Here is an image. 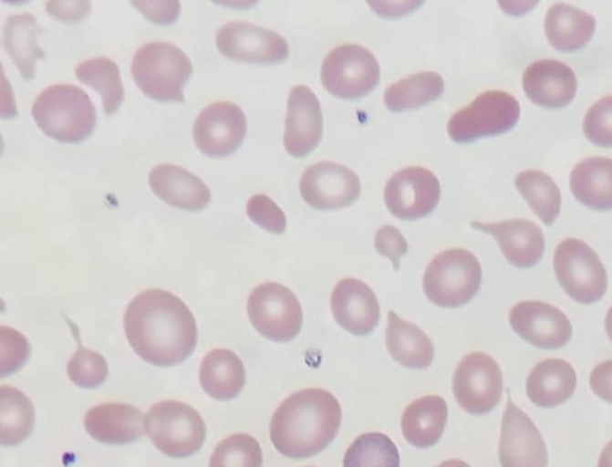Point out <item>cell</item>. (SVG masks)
<instances>
[{
    "label": "cell",
    "mask_w": 612,
    "mask_h": 467,
    "mask_svg": "<svg viewBox=\"0 0 612 467\" xmlns=\"http://www.w3.org/2000/svg\"><path fill=\"white\" fill-rule=\"evenodd\" d=\"M452 389L457 403L466 412H490L503 393V376L497 362L482 352L466 355L455 369Z\"/></svg>",
    "instance_id": "obj_11"
},
{
    "label": "cell",
    "mask_w": 612,
    "mask_h": 467,
    "mask_svg": "<svg viewBox=\"0 0 612 467\" xmlns=\"http://www.w3.org/2000/svg\"><path fill=\"white\" fill-rule=\"evenodd\" d=\"M556 278L565 292L575 301L592 304L606 293V269L596 252L585 242L567 238L555 252Z\"/></svg>",
    "instance_id": "obj_8"
},
{
    "label": "cell",
    "mask_w": 612,
    "mask_h": 467,
    "mask_svg": "<svg viewBox=\"0 0 612 467\" xmlns=\"http://www.w3.org/2000/svg\"><path fill=\"white\" fill-rule=\"evenodd\" d=\"M84 427L96 441L123 444L140 439L144 432V416L136 407L108 402L91 408L85 415Z\"/></svg>",
    "instance_id": "obj_22"
},
{
    "label": "cell",
    "mask_w": 612,
    "mask_h": 467,
    "mask_svg": "<svg viewBox=\"0 0 612 467\" xmlns=\"http://www.w3.org/2000/svg\"><path fill=\"white\" fill-rule=\"evenodd\" d=\"M375 248L379 254L392 262L398 270L400 258L406 254L409 246L399 230L392 225H382L375 235Z\"/></svg>",
    "instance_id": "obj_41"
},
{
    "label": "cell",
    "mask_w": 612,
    "mask_h": 467,
    "mask_svg": "<svg viewBox=\"0 0 612 467\" xmlns=\"http://www.w3.org/2000/svg\"><path fill=\"white\" fill-rule=\"evenodd\" d=\"M448 418V407L443 398L427 395L406 407L401 417L404 438L418 448H429L441 437Z\"/></svg>",
    "instance_id": "obj_25"
},
{
    "label": "cell",
    "mask_w": 612,
    "mask_h": 467,
    "mask_svg": "<svg viewBox=\"0 0 612 467\" xmlns=\"http://www.w3.org/2000/svg\"><path fill=\"white\" fill-rule=\"evenodd\" d=\"M192 71L186 54L178 47L156 41L135 52L132 77L140 89L159 101H183V88Z\"/></svg>",
    "instance_id": "obj_4"
},
{
    "label": "cell",
    "mask_w": 612,
    "mask_h": 467,
    "mask_svg": "<svg viewBox=\"0 0 612 467\" xmlns=\"http://www.w3.org/2000/svg\"><path fill=\"white\" fill-rule=\"evenodd\" d=\"M30 346L18 331L1 327V377L16 371L28 358Z\"/></svg>",
    "instance_id": "obj_40"
},
{
    "label": "cell",
    "mask_w": 612,
    "mask_h": 467,
    "mask_svg": "<svg viewBox=\"0 0 612 467\" xmlns=\"http://www.w3.org/2000/svg\"><path fill=\"white\" fill-rule=\"evenodd\" d=\"M248 217L269 233L280 234L285 231L286 217L281 208L267 195L258 193L247 202Z\"/></svg>",
    "instance_id": "obj_39"
},
{
    "label": "cell",
    "mask_w": 612,
    "mask_h": 467,
    "mask_svg": "<svg viewBox=\"0 0 612 467\" xmlns=\"http://www.w3.org/2000/svg\"><path fill=\"white\" fill-rule=\"evenodd\" d=\"M514 183L534 213L545 225H552L560 213L561 193L553 179L538 170L520 172Z\"/></svg>",
    "instance_id": "obj_34"
},
{
    "label": "cell",
    "mask_w": 612,
    "mask_h": 467,
    "mask_svg": "<svg viewBox=\"0 0 612 467\" xmlns=\"http://www.w3.org/2000/svg\"><path fill=\"white\" fill-rule=\"evenodd\" d=\"M144 429L155 447L171 457L194 454L206 436L200 414L192 407L175 400L154 404L144 417Z\"/></svg>",
    "instance_id": "obj_6"
},
{
    "label": "cell",
    "mask_w": 612,
    "mask_h": 467,
    "mask_svg": "<svg viewBox=\"0 0 612 467\" xmlns=\"http://www.w3.org/2000/svg\"><path fill=\"white\" fill-rule=\"evenodd\" d=\"M343 467H399V451L387 435L364 433L348 446Z\"/></svg>",
    "instance_id": "obj_35"
},
{
    "label": "cell",
    "mask_w": 612,
    "mask_h": 467,
    "mask_svg": "<svg viewBox=\"0 0 612 467\" xmlns=\"http://www.w3.org/2000/svg\"><path fill=\"white\" fill-rule=\"evenodd\" d=\"M247 313L256 331L275 342L294 339L303 324V312L296 296L276 282L261 284L251 292Z\"/></svg>",
    "instance_id": "obj_9"
},
{
    "label": "cell",
    "mask_w": 612,
    "mask_h": 467,
    "mask_svg": "<svg viewBox=\"0 0 612 467\" xmlns=\"http://www.w3.org/2000/svg\"><path fill=\"white\" fill-rule=\"evenodd\" d=\"M123 321L130 345L151 365H178L195 348V319L188 306L168 291L149 289L137 295Z\"/></svg>",
    "instance_id": "obj_1"
},
{
    "label": "cell",
    "mask_w": 612,
    "mask_h": 467,
    "mask_svg": "<svg viewBox=\"0 0 612 467\" xmlns=\"http://www.w3.org/2000/svg\"><path fill=\"white\" fill-rule=\"evenodd\" d=\"M263 453L259 442L246 433L223 439L214 449L209 467H262Z\"/></svg>",
    "instance_id": "obj_36"
},
{
    "label": "cell",
    "mask_w": 612,
    "mask_h": 467,
    "mask_svg": "<svg viewBox=\"0 0 612 467\" xmlns=\"http://www.w3.org/2000/svg\"><path fill=\"white\" fill-rule=\"evenodd\" d=\"M202 389L217 400L235 398L245 384V368L239 357L225 348H216L203 358L199 372Z\"/></svg>",
    "instance_id": "obj_26"
},
{
    "label": "cell",
    "mask_w": 612,
    "mask_h": 467,
    "mask_svg": "<svg viewBox=\"0 0 612 467\" xmlns=\"http://www.w3.org/2000/svg\"><path fill=\"white\" fill-rule=\"evenodd\" d=\"M482 282L481 265L470 251L451 248L438 254L423 276L427 298L441 307H458L468 303Z\"/></svg>",
    "instance_id": "obj_5"
},
{
    "label": "cell",
    "mask_w": 612,
    "mask_h": 467,
    "mask_svg": "<svg viewBox=\"0 0 612 467\" xmlns=\"http://www.w3.org/2000/svg\"><path fill=\"white\" fill-rule=\"evenodd\" d=\"M443 89L444 81L440 74L420 72L389 85L384 93V103L393 112L417 109L437 99Z\"/></svg>",
    "instance_id": "obj_31"
},
{
    "label": "cell",
    "mask_w": 612,
    "mask_h": 467,
    "mask_svg": "<svg viewBox=\"0 0 612 467\" xmlns=\"http://www.w3.org/2000/svg\"><path fill=\"white\" fill-rule=\"evenodd\" d=\"M509 321L521 337L544 349L564 347L572 335L567 317L559 308L541 301H524L513 306Z\"/></svg>",
    "instance_id": "obj_17"
},
{
    "label": "cell",
    "mask_w": 612,
    "mask_h": 467,
    "mask_svg": "<svg viewBox=\"0 0 612 467\" xmlns=\"http://www.w3.org/2000/svg\"><path fill=\"white\" fill-rule=\"evenodd\" d=\"M596 29L595 17L565 3L553 5L545 18L549 43L560 51H575L585 47Z\"/></svg>",
    "instance_id": "obj_27"
},
{
    "label": "cell",
    "mask_w": 612,
    "mask_h": 467,
    "mask_svg": "<svg viewBox=\"0 0 612 467\" xmlns=\"http://www.w3.org/2000/svg\"><path fill=\"white\" fill-rule=\"evenodd\" d=\"M519 115L520 106L513 96L489 90L456 111L449 119L447 130L453 141L467 143L508 131L515 126Z\"/></svg>",
    "instance_id": "obj_7"
},
{
    "label": "cell",
    "mask_w": 612,
    "mask_h": 467,
    "mask_svg": "<svg viewBox=\"0 0 612 467\" xmlns=\"http://www.w3.org/2000/svg\"><path fill=\"white\" fill-rule=\"evenodd\" d=\"M35 411L30 400L19 389L10 386L0 388V443L13 446L31 433Z\"/></svg>",
    "instance_id": "obj_32"
},
{
    "label": "cell",
    "mask_w": 612,
    "mask_h": 467,
    "mask_svg": "<svg viewBox=\"0 0 612 467\" xmlns=\"http://www.w3.org/2000/svg\"><path fill=\"white\" fill-rule=\"evenodd\" d=\"M610 371L611 362L607 361L597 366L590 377V384L594 390L603 398L607 388L610 390Z\"/></svg>",
    "instance_id": "obj_44"
},
{
    "label": "cell",
    "mask_w": 612,
    "mask_h": 467,
    "mask_svg": "<svg viewBox=\"0 0 612 467\" xmlns=\"http://www.w3.org/2000/svg\"><path fill=\"white\" fill-rule=\"evenodd\" d=\"M153 192L171 206L190 212L203 209L211 192L204 182L189 171L173 164H159L149 174Z\"/></svg>",
    "instance_id": "obj_23"
},
{
    "label": "cell",
    "mask_w": 612,
    "mask_h": 467,
    "mask_svg": "<svg viewBox=\"0 0 612 467\" xmlns=\"http://www.w3.org/2000/svg\"><path fill=\"white\" fill-rule=\"evenodd\" d=\"M441 196L440 182L429 170L411 166L399 170L388 181L384 201L388 210L402 220H416L430 213Z\"/></svg>",
    "instance_id": "obj_14"
},
{
    "label": "cell",
    "mask_w": 612,
    "mask_h": 467,
    "mask_svg": "<svg viewBox=\"0 0 612 467\" xmlns=\"http://www.w3.org/2000/svg\"><path fill=\"white\" fill-rule=\"evenodd\" d=\"M472 226L492 234L497 240L506 260L515 267H532L543 257L544 234L537 224L529 220L512 219L501 223L472 222Z\"/></svg>",
    "instance_id": "obj_20"
},
{
    "label": "cell",
    "mask_w": 612,
    "mask_h": 467,
    "mask_svg": "<svg viewBox=\"0 0 612 467\" xmlns=\"http://www.w3.org/2000/svg\"><path fill=\"white\" fill-rule=\"evenodd\" d=\"M300 193L304 201L317 210L344 208L354 203L360 194L356 173L334 161H319L303 172Z\"/></svg>",
    "instance_id": "obj_15"
},
{
    "label": "cell",
    "mask_w": 612,
    "mask_h": 467,
    "mask_svg": "<svg viewBox=\"0 0 612 467\" xmlns=\"http://www.w3.org/2000/svg\"><path fill=\"white\" fill-rule=\"evenodd\" d=\"M576 386V372L567 361L547 358L530 372L526 379V393L538 407L553 408L567 400Z\"/></svg>",
    "instance_id": "obj_24"
},
{
    "label": "cell",
    "mask_w": 612,
    "mask_h": 467,
    "mask_svg": "<svg viewBox=\"0 0 612 467\" xmlns=\"http://www.w3.org/2000/svg\"><path fill=\"white\" fill-rule=\"evenodd\" d=\"M611 160L589 157L578 162L570 174V189L584 205L594 210L611 208Z\"/></svg>",
    "instance_id": "obj_29"
},
{
    "label": "cell",
    "mask_w": 612,
    "mask_h": 467,
    "mask_svg": "<svg viewBox=\"0 0 612 467\" xmlns=\"http://www.w3.org/2000/svg\"><path fill=\"white\" fill-rule=\"evenodd\" d=\"M32 115L47 135L61 142H80L96 125L90 99L71 84H57L42 91L33 104Z\"/></svg>",
    "instance_id": "obj_3"
},
{
    "label": "cell",
    "mask_w": 612,
    "mask_h": 467,
    "mask_svg": "<svg viewBox=\"0 0 612 467\" xmlns=\"http://www.w3.org/2000/svg\"><path fill=\"white\" fill-rule=\"evenodd\" d=\"M386 344L391 358L409 368H425L434 357L430 337L416 325L401 319L393 311L388 314Z\"/></svg>",
    "instance_id": "obj_28"
},
{
    "label": "cell",
    "mask_w": 612,
    "mask_h": 467,
    "mask_svg": "<svg viewBox=\"0 0 612 467\" xmlns=\"http://www.w3.org/2000/svg\"><path fill=\"white\" fill-rule=\"evenodd\" d=\"M75 74L79 81L99 93L106 115L118 110L124 90L119 69L114 61L104 57L91 58L78 64Z\"/></svg>",
    "instance_id": "obj_33"
},
{
    "label": "cell",
    "mask_w": 612,
    "mask_h": 467,
    "mask_svg": "<svg viewBox=\"0 0 612 467\" xmlns=\"http://www.w3.org/2000/svg\"><path fill=\"white\" fill-rule=\"evenodd\" d=\"M499 458L502 467L547 466V450L539 431L510 398L503 416Z\"/></svg>",
    "instance_id": "obj_16"
},
{
    "label": "cell",
    "mask_w": 612,
    "mask_h": 467,
    "mask_svg": "<svg viewBox=\"0 0 612 467\" xmlns=\"http://www.w3.org/2000/svg\"><path fill=\"white\" fill-rule=\"evenodd\" d=\"M39 32L36 18L28 13L10 16L4 26V47L25 79L34 77L36 61L45 57L36 41Z\"/></svg>",
    "instance_id": "obj_30"
},
{
    "label": "cell",
    "mask_w": 612,
    "mask_h": 467,
    "mask_svg": "<svg viewBox=\"0 0 612 467\" xmlns=\"http://www.w3.org/2000/svg\"><path fill=\"white\" fill-rule=\"evenodd\" d=\"M330 303L336 322L354 335H368L378 326L380 317L378 298L359 279L338 281L332 291Z\"/></svg>",
    "instance_id": "obj_19"
},
{
    "label": "cell",
    "mask_w": 612,
    "mask_h": 467,
    "mask_svg": "<svg viewBox=\"0 0 612 467\" xmlns=\"http://www.w3.org/2000/svg\"><path fill=\"white\" fill-rule=\"evenodd\" d=\"M323 122L319 100L306 86L294 87L288 96L284 144L294 157H305L319 143Z\"/></svg>",
    "instance_id": "obj_18"
},
{
    "label": "cell",
    "mask_w": 612,
    "mask_h": 467,
    "mask_svg": "<svg viewBox=\"0 0 612 467\" xmlns=\"http://www.w3.org/2000/svg\"><path fill=\"white\" fill-rule=\"evenodd\" d=\"M342 411L337 400L318 388L287 397L270 422V440L283 455L306 459L321 452L335 439Z\"/></svg>",
    "instance_id": "obj_2"
},
{
    "label": "cell",
    "mask_w": 612,
    "mask_h": 467,
    "mask_svg": "<svg viewBox=\"0 0 612 467\" xmlns=\"http://www.w3.org/2000/svg\"><path fill=\"white\" fill-rule=\"evenodd\" d=\"M246 130V118L238 105L217 101L206 106L195 119L193 139L203 154L223 158L240 147Z\"/></svg>",
    "instance_id": "obj_13"
},
{
    "label": "cell",
    "mask_w": 612,
    "mask_h": 467,
    "mask_svg": "<svg viewBox=\"0 0 612 467\" xmlns=\"http://www.w3.org/2000/svg\"><path fill=\"white\" fill-rule=\"evenodd\" d=\"M91 9L89 1L64 0L46 3L47 12L64 23H77L85 18Z\"/></svg>",
    "instance_id": "obj_43"
},
{
    "label": "cell",
    "mask_w": 612,
    "mask_h": 467,
    "mask_svg": "<svg viewBox=\"0 0 612 467\" xmlns=\"http://www.w3.org/2000/svg\"><path fill=\"white\" fill-rule=\"evenodd\" d=\"M215 41L223 55L243 62L275 64L284 61L289 53L281 35L245 21L225 23L217 31Z\"/></svg>",
    "instance_id": "obj_12"
},
{
    "label": "cell",
    "mask_w": 612,
    "mask_h": 467,
    "mask_svg": "<svg viewBox=\"0 0 612 467\" xmlns=\"http://www.w3.org/2000/svg\"><path fill=\"white\" fill-rule=\"evenodd\" d=\"M148 19L159 25L173 23L180 14L178 1H132Z\"/></svg>",
    "instance_id": "obj_42"
},
{
    "label": "cell",
    "mask_w": 612,
    "mask_h": 467,
    "mask_svg": "<svg viewBox=\"0 0 612 467\" xmlns=\"http://www.w3.org/2000/svg\"><path fill=\"white\" fill-rule=\"evenodd\" d=\"M436 467H471V466L467 462L462 460L453 459L445 461Z\"/></svg>",
    "instance_id": "obj_45"
},
{
    "label": "cell",
    "mask_w": 612,
    "mask_h": 467,
    "mask_svg": "<svg viewBox=\"0 0 612 467\" xmlns=\"http://www.w3.org/2000/svg\"><path fill=\"white\" fill-rule=\"evenodd\" d=\"M67 372L74 384L84 389H93L101 385L109 374L105 358L98 352L82 346H78L70 358Z\"/></svg>",
    "instance_id": "obj_37"
},
{
    "label": "cell",
    "mask_w": 612,
    "mask_h": 467,
    "mask_svg": "<svg viewBox=\"0 0 612 467\" xmlns=\"http://www.w3.org/2000/svg\"><path fill=\"white\" fill-rule=\"evenodd\" d=\"M379 80V66L367 48L345 44L332 49L321 67L322 85L330 94L355 99L371 92Z\"/></svg>",
    "instance_id": "obj_10"
},
{
    "label": "cell",
    "mask_w": 612,
    "mask_h": 467,
    "mask_svg": "<svg viewBox=\"0 0 612 467\" xmlns=\"http://www.w3.org/2000/svg\"><path fill=\"white\" fill-rule=\"evenodd\" d=\"M523 88L534 103L558 109L573 100L577 81L574 71L566 64L555 59H541L525 69Z\"/></svg>",
    "instance_id": "obj_21"
},
{
    "label": "cell",
    "mask_w": 612,
    "mask_h": 467,
    "mask_svg": "<svg viewBox=\"0 0 612 467\" xmlns=\"http://www.w3.org/2000/svg\"><path fill=\"white\" fill-rule=\"evenodd\" d=\"M586 137L595 145L611 146V96L603 97L587 110L584 124Z\"/></svg>",
    "instance_id": "obj_38"
}]
</instances>
